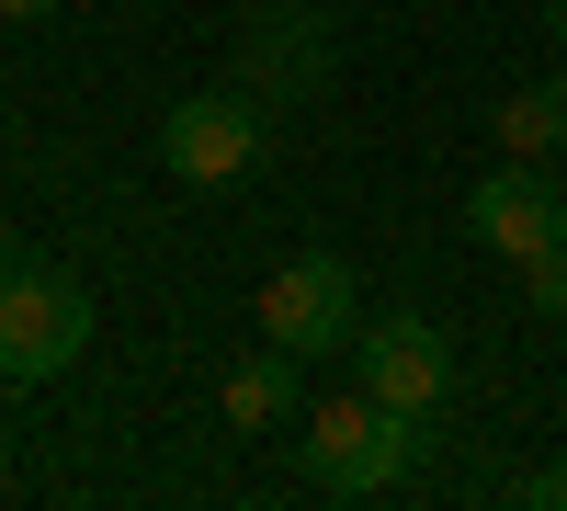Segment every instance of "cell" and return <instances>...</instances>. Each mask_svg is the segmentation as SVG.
Returning a JSON list of instances; mask_svg holds the SVG:
<instances>
[{
	"mask_svg": "<svg viewBox=\"0 0 567 511\" xmlns=\"http://www.w3.org/2000/svg\"><path fill=\"white\" fill-rule=\"evenodd\" d=\"M420 432L432 421H409V409H386V398H318V421H307V478L329 489V500H386L409 467H420Z\"/></svg>",
	"mask_w": 567,
	"mask_h": 511,
	"instance_id": "cell-1",
	"label": "cell"
},
{
	"mask_svg": "<svg viewBox=\"0 0 567 511\" xmlns=\"http://www.w3.org/2000/svg\"><path fill=\"white\" fill-rule=\"evenodd\" d=\"M91 352V285L58 262H12L0 273V387H45Z\"/></svg>",
	"mask_w": 567,
	"mask_h": 511,
	"instance_id": "cell-2",
	"label": "cell"
},
{
	"mask_svg": "<svg viewBox=\"0 0 567 511\" xmlns=\"http://www.w3.org/2000/svg\"><path fill=\"white\" fill-rule=\"evenodd\" d=\"M261 91H239V80H227V91H182V103L159 114V160H171V182H205V194H216V182H250L261 171Z\"/></svg>",
	"mask_w": 567,
	"mask_h": 511,
	"instance_id": "cell-3",
	"label": "cell"
},
{
	"mask_svg": "<svg viewBox=\"0 0 567 511\" xmlns=\"http://www.w3.org/2000/svg\"><path fill=\"white\" fill-rule=\"evenodd\" d=\"M329 58H341V23H329L318 0H272V12H250L227 80L261 91V103H318V91H329Z\"/></svg>",
	"mask_w": 567,
	"mask_h": 511,
	"instance_id": "cell-4",
	"label": "cell"
},
{
	"mask_svg": "<svg viewBox=\"0 0 567 511\" xmlns=\"http://www.w3.org/2000/svg\"><path fill=\"white\" fill-rule=\"evenodd\" d=\"M352 330H363V318H352V262H341V251H296V262L261 285V341H284L296 364L352 352Z\"/></svg>",
	"mask_w": 567,
	"mask_h": 511,
	"instance_id": "cell-5",
	"label": "cell"
},
{
	"mask_svg": "<svg viewBox=\"0 0 567 511\" xmlns=\"http://www.w3.org/2000/svg\"><path fill=\"white\" fill-rule=\"evenodd\" d=\"M352 387L409 409V421H432V409L454 398V341L432 330V318H374V330H352Z\"/></svg>",
	"mask_w": 567,
	"mask_h": 511,
	"instance_id": "cell-6",
	"label": "cell"
},
{
	"mask_svg": "<svg viewBox=\"0 0 567 511\" xmlns=\"http://www.w3.org/2000/svg\"><path fill=\"white\" fill-rule=\"evenodd\" d=\"M465 239H477V251H499V262L556 251V239H567V182H556L545 160H499L477 194H465Z\"/></svg>",
	"mask_w": 567,
	"mask_h": 511,
	"instance_id": "cell-7",
	"label": "cell"
},
{
	"mask_svg": "<svg viewBox=\"0 0 567 511\" xmlns=\"http://www.w3.org/2000/svg\"><path fill=\"white\" fill-rule=\"evenodd\" d=\"M296 398H307V364L284 352V341L239 352V364L216 376V409H227V432H284V421H296Z\"/></svg>",
	"mask_w": 567,
	"mask_h": 511,
	"instance_id": "cell-8",
	"label": "cell"
},
{
	"mask_svg": "<svg viewBox=\"0 0 567 511\" xmlns=\"http://www.w3.org/2000/svg\"><path fill=\"white\" fill-rule=\"evenodd\" d=\"M488 136H499V160H556L567 149V69L511 80L499 103H488Z\"/></svg>",
	"mask_w": 567,
	"mask_h": 511,
	"instance_id": "cell-9",
	"label": "cell"
},
{
	"mask_svg": "<svg viewBox=\"0 0 567 511\" xmlns=\"http://www.w3.org/2000/svg\"><path fill=\"white\" fill-rule=\"evenodd\" d=\"M523 307H534V318H567V239L523 262Z\"/></svg>",
	"mask_w": 567,
	"mask_h": 511,
	"instance_id": "cell-10",
	"label": "cell"
},
{
	"mask_svg": "<svg viewBox=\"0 0 567 511\" xmlns=\"http://www.w3.org/2000/svg\"><path fill=\"white\" fill-rule=\"evenodd\" d=\"M523 500H534V511H567V454H556V467H534V478H523Z\"/></svg>",
	"mask_w": 567,
	"mask_h": 511,
	"instance_id": "cell-11",
	"label": "cell"
},
{
	"mask_svg": "<svg viewBox=\"0 0 567 511\" xmlns=\"http://www.w3.org/2000/svg\"><path fill=\"white\" fill-rule=\"evenodd\" d=\"M0 12H12V23H45V12H58V0H0Z\"/></svg>",
	"mask_w": 567,
	"mask_h": 511,
	"instance_id": "cell-12",
	"label": "cell"
},
{
	"mask_svg": "<svg viewBox=\"0 0 567 511\" xmlns=\"http://www.w3.org/2000/svg\"><path fill=\"white\" fill-rule=\"evenodd\" d=\"M545 34H567V0H545Z\"/></svg>",
	"mask_w": 567,
	"mask_h": 511,
	"instance_id": "cell-13",
	"label": "cell"
},
{
	"mask_svg": "<svg viewBox=\"0 0 567 511\" xmlns=\"http://www.w3.org/2000/svg\"><path fill=\"white\" fill-rule=\"evenodd\" d=\"M0 273H12V239H0Z\"/></svg>",
	"mask_w": 567,
	"mask_h": 511,
	"instance_id": "cell-14",
	"label": "cell"
}]
</instances>
